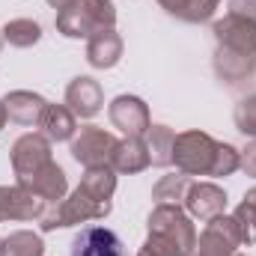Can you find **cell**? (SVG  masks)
<instances>
[{
    "instance_id": "cell-1",
    "label": "cell",
    "mask_w": 256,
    "mask_h": 256,
    "mask_svg": "<svg viewBox=\"0 0 256 256\" xmlns=\"http://www.w3.org/2000/svg\"><path fill=\"white\" fill-rule=\"evenodd\" d=\"M110 208H114V202L96 200V196H90L86 191L74 188L60 202H48L45 214L39 218V230L42 232H54V230L78 226V224H86V220H102V218L110 214Z\"/></svg>"
},
{
    "instance_id": "cell-2",
    "label": "cell",
    "mask_w": 256,
    "mask_h": 256,
    "mask_svg": "<svg viewBox=\"0 0 256 256\" xmlns=\"http://www.w3.org/2000/svg\"><path fill=\"white\" fill-rule=\"evenodd\" d=\"M54 24L66 39H90L96 30L116 24V6L114 0H78L57 12Z\"/></svg>"
},
{
    "instance_id": "cell-3",
    "label": "cell",
    "mask_w": 256,
    "mask_h": 256,
    "mask_svg": "<svg viewBox=\"0 0 256 256\" xmlns=\"http://www.w3.org/2000/svg\"><path fill=\"white\" fill-rule=\"evenodd\" d=\"M146 236H158L179 248L182 256H191L196 250V230L191 214L182 206H155L146 220Z\"/></svg>"
},
{
    "instance_id": "cell-4",
    "label": "cell",
    "mask_w": 256,
    "mask_h": 256,
    "mask_svg": "<svg viewBox=\"0 0 256 256\" xmlns=\"http://www.w3.org/2000/svg\"><path fill=\"white\" fill-rule=\"evenodd\" d=\"M218 158V140L200 128L176 134V146H173V164L179 173L185 176H212Z\"/></svg>"
},
{
    "instance_id": "cell-5",
    "label": "cell",
    "mask_w": 256,
    "mask_h": 256,
    "mask_svg": "<svg viewBox=\"0 0 256 256\" xmlns=\"http://www.w3.org/2000/svg\"><path fill=\"white\" fill-rule=\"evenodd\" d=\"M9 161H12L15 179H18V182H27V179L36 176L45 164L54 161V155H51V140H48L45 134L27 131V134H21V137L12 143Z\"/></svg>"
},
{
    "instance_id": "cell-6",
    "label": "cell",
    "mask_w": 256,
    "mask_h": 256,
    "mask_svg": "<svg viewBox=\"0 0 256 256\" xmlns=\"http://www.w3.org/2000/svg\"><path fill=\"white\" fill-rule=\"evenodd\" d=\"M116 137L102 126H84L72 137V158L84 167H98V164H110L114 149H116Z\"/></svg>"
},
{
    "instance_id": "cell-7",
    "label": "cell",
    "mask_w": 256,
    "mask_h": 256,
    "mask_svg": "<svg viewBox=\"0 0 256 256\" xmlns=\"http://www.w3.org/2000/svg\"><path fill=\"white\" fill-rule=\"evenodd\" d=\"M242 248V232L232 220V214H218L206 220V230L196 236V256H232Z\"/></svg>"
},
{
    "instance_id": "cell-8",
    "label": "cell",
    "mask_w": 256,
    "mask_h": 256,
    "mask_svg": "<svg viewBox=\"0 0 256 256\" xmlns=\"http://www.w3.org/2000/svg\"><path fill=\"white\" fill-rule=\"evenodd\" d=\"M212 36L218 42V48H230V51H242V54H256V21L226 12L220 21L212 24Z\"/></svg>"
},
{
    "instance_id": "cell-9",
    "label": "cell",
    "mask_w": 256,
    "mask_h": 256,
    "mask_svg": "<svg viewBox=\"0 0 256 256\" xmlns=\"http://www.w3.org/2000/svg\"><path fill=\"white\" fill-rule=\"evenodd\" d=\"M108 116H110L114 128H120L126 137H143L149 131V126H152L149 108L137 96H116L108 104Z\"/></svg>"
},
{
    "instance_id": "cell-10",
    "label": "cell",
    "mask_w": 256,
    "mask_h": 256,
    "mask_svg": "<svg viewBox=\"0 0 256 256\" xmlns=\"http://www.w3.org/2000/svg\"><path fill=\"white\" fill-rule=\"evenodd\" d=\"M48 202L24 185H0V224L3 220H39Z\"/></svg>"
},
{
    "instance_id": "cell-11",
    "label": "cell",
    "mask_w": 256,
    "mask_h": 256,
    "mask_svg": "<svg viewBox=\"0 0 256 256\" xmlns=\"http://www.w3.org/2000/svg\"><path fill=\"white\" fill-rule=\"evenodd\" d=\"M214 74L226 84V86H244L256 80V54H242V51H230V48H214Z\"/></svg>"
},
{
    "instance_id": "cell-12",
    "label": "cell",
    "mask_w": 256,
    "mask_h": 256,
    "mask_svg": "<svg viewBox=\"0 0 256 256\" xmlns=\"http://www.w3.org/2000/svg\"><path fill=\"white\" fill-rule=\"evenodd\" d=\"M66 108L78 116V120H92L102 108H104V92L102 84L90 74H78L68 86H66Z\"/></svg>"
},
{
    "instance_id": "cell-13",
    "label": "cell",
    "mask_w": 256,
    "mask_h": 256,
    "mask_svg": "<svg viewBox=\"0 0 256 256\" xmlns=\"http://www.w3.org/2000/svg\"><path fill=\"white\" fill-rule=\"evenodd\" d=\"M182 206L194 220H212L226 212V191L214 182H191Z\"/></svg>"
},
{
    "instance_id": "cell-14",
    "label": "cell",
    "mask_w": 256,
    "mask_h": 256,
    "mask_svg": "<svg viewBox=\"0 0 256 256\" xmlns=\"http://www.w3.org/2000/svg\"><path fill=\"white\" fill-rule=\"evenodd\" d=\"M72 256H126V248L108 226H86L74 236Z\"/></svg>"
},
{
    "instance_id": "cell-15",
    "label": "cell",
    "mask_w": 256,
    "mask_h": 256,
    "mask_svg": "<svg viewBox=\"0 0 256 256\" xmlns=\"http://www.w3.org/2000/svg\"><path fill=\"white\" fill-rule=\"evenodd\" d=\"M122 36L114 30V27H104V30H96L90 39H86V63L92 68H114V66L122 60Z\"/></svg>"
},
{
    "instance_id": "cell-16",
    "label": "cell",
    "mask_w": 256,
    "mask_h": 256,
    "mask_svg": "<svg viewBox=\"0 0 256 256\" xmlns=\"http://www.w3.org/2000/svg\"><path fill=\"white\" fill-rule=\"evenodd\" d=\"M3 104H6L9 120L18 122V126H24V128L39 126V122H42V114H45V108H48V102H45L39 92H30V90H12V92L3 98Z\"/></svg>"
},
{
    "instance_id": "cell-17",
    "label": "cell",
    "mask_w": 256,
    "mask_h": 256,
    "mask_svg": "<svg viewBox=\"0 0 256 256\" xmlns=\"http://www.w3.org/2000/svg\"><path fill=\"white\" fill-rule=\"evenodd\" d=\"M15 185L30 188L36 196H42L45 202H60L66 194H68V179H66V170L57 164V161L45 164L36 176H30L27 182H15Z\"/></svg>"
},
{
    "instance_id": "cell-18",
    "label": "cell",
    "mask_w": 256,
    "mask_h": 256,
    "mask_svg": "<svg viewBox=\"0 0 256 256\" xmlns=\"http://www.w3.org/2000/svg\"><path fill=\"white\" fill-rule=\"evenodd\" d=\"M110 167L116 173H143L146 167H152L149 161V146H146V137H126L116 143L114 149V158H110Z\"/></svg>"
},
{
    "instance_id": "cell-19",
    "label": "cell",
    "mask_w": 256,
    "mask_h": 256,
    "mask_svg": "<svg viewBox=\"0 0 256 256\" xmlns=\"http://www.w3.org/2000/svg\"><path fill=\"white\" fill-rule=\"evenodd\" d=\"M39 128L51 143H66V140H72L78 134V116L66 104H48L45 114H42Z\"/></svg>"
},
{
    "instance_id": "cell-20",
    "label": "cell",
    "mask_w": 256,
    "mask_h": 256,
    "mask_svg": "<svg viewBox=\"0 0 256 256\" xmlns=\"http://www.w3.org/2000/svg\"><path fill=\"white\" fill-rule=\"evenodd\" d=\"M167 15L188 21V24H202L214 15V9L220 6V0H155Z\"/></svg>"
},
{
    "instance_id": "cell-21",
    "label": "cell",
    "mask_w": 256,
    "mask_h": 256,
    "mask_svg": "<svg viewBox=\"0 0 256 256\" xmlns=\"http://www.w3.org/2000/svg\"><path fill=\"white\" fill-rule=\"evenodd\" d=\"M80 191H86L96 200H104L110 202L114 200V191H116V170L110 164H98V167H86L84 176H80Z\"/></svg>"
},
{
    "instance_id": "cell-22",
    "label": "cell",
    "mask_w": 256,
    "mask_h": 256,
    "mask_svg": "<svg viewBox=\"0 0 256 256\" xmlns=\"http://www.w3.org/2000/svg\"><path fill=\"white\" fill-rule=\"evenodd\" d=\"M149 146V161L152 167H170L173 164V146H176V131L170 126H149L143 134Z\"/></svg>"
},
{
    "instance_id": "cell-23",
    "label": "cell",
    "mask_w": 256,
    "mask_h": 256,
    "mask_svg": "<svg viewBox=\"0 0 256 256\" xmlns=\"http://www.w3.org/2000/svg\"><path fill=\"white\" fill-rule=\"evenodd\" d=\"M3 256H45V242L33 230H15L3 238Z\"/></svg>"
},
{
    "instance_id": "cell-24",
    "label": "cell",
    "mask_w": 256,
    "mask_h": 256,
    "mask_svg": "<svg viewBox=\"0 0 256 256\" xmlns=\"http://www.w3.org/2000/svg\"><path fill=\"white\" fill-rule=\"evenodd\" d=\"M3 39H6L12 48H33V45L42 39V27H39V21H33V18H12V21H6V27H3Z\"/></svg>"
},
{
    "instance_id": "cell-25",
    "label": "cell",
    "mask_w": 256,
    "mask_h": 256,
    "mask_svg": "<svg viewBox=\"0 0 256 256\" xmlns=\"http://www.w3.org/2000/svg\"><path fill=\"white\" fill-rule=\"evenodd\" d=\"M188 185H191V176H185V173L164 176V179L152 188L155 206H182V202H185V194H188Z\"/></svg>"
},
{
    "instance_id": "cell-26",
    "label": "cell",
    "mask_w": 256,
    "mask_h": 256,
    "mask_svg": "<svg viewBox=\"0 0 256 256\" xmlns=\"http://www.w3.org/2000/svg\"><path fill=\"white\" fill-rule=\"evenodd\" d=\"M232 220L242 232V244H256V188H250L244 200L236 206Z\"/></svg>"
},
{
    "instance_id": "cell-27",
    "label": "cell",
    "mask_w": 256,
    "mask_h": 256,
    "mask_svg": "<svg viewBox=\"0 0 256 256\" xmlns=\"http://www.w3.org/2000/svg\"><path fill=\"white\" fill-rule=\"evenodd\" d=\"M242 167V152L230 143H218V158H214V167H212V176L214 179H226L232 176L236 170Z\"/></svg>"
},
{
    "instance_id": "cell-28",
    "label": "cell",
    "mask_w": 256,
    "mask_h": 256,
    "mask_svg": "<svg viewBox=\"0 0 256 256\" xmlns=\"http://www.w3.org/2000/svg\"><path fill=\"white\" fill-rule=\"evenodd\" d=\"M236 128L244 134V137H256V92L254 96H244L238 104H236Z\"/></svg>"
},
{
    "instance_id": "cell-29",
    "label": "cell",
    "mask_w": 256,
    "mask_h": 256,
    "mask_svg": "<svg viewBox=\"0 0 256 256\" xmlns=\"http://www.w3.org/2000/svg\"><path fill=\"white\" fill-rule=\"evenodd\" d=\"M238 170H244V176L256 179V137L242 149V167H238Z\"/></svg>"
},
{
    "instance_id": "cell-30",
    "label": "cell",
    "mask_w": 256,
    "mask_h": 256,
    "mask_svg": "<svg viewBox=\"0 0 256 256\" xmlns=\"http://www.w3.org/2000/svg\"><path fill=\"white\" fill-rule=\"evenodd\" d=\"M230 12L244 15V18H254L256 21V0H230Z\"/></svg>"
},
{
    "instance_id": "cell-31",
    "label": "cell",
    "mask_w": 256,
    "mask_h": 256,
    "mask_svg": "<svg viewBox=\"0 0 256 256\" xmlns=\"http://www.w3.org/2000/svg\"><path fill=\"white\" fill-rule=\"evenodd\" d=\"M48 3H51V6H54L57 12H60V9H66V6H72V3H78V0H48Z\"/></svg>"
},
{
    "instance_id": "cell-32",
    "label": "cell",
    "mask_w": 256,
    "mask_h": 256,
    "mask_svg": "<svg viewBox=\"0 0 256 256\" xmlns=\"http://www.w3.org/2000/svg\"><path fill=\"white\" fill-rule=\"evenodd\" d=\"M6 120H9V114H6V104L0 102V131H3V126H6Z\"/></svg>"
},
{
    "instance_id": "cell-33",
    "label": "cell",
    "mask_w": 256,
    "mask_h": 256,
    "mask_svg": "<svg viewBox=\"0 0 256 256\" xmlns=\"http://www.w3.org/2000/svg\"><path fill=\"white\" fill-rule=\"evenodd\" d=\"M137 256H152V254H149V250H143V248H140V254H137Z\"/></svg>"
},
{
    "instance_id": "cell-34",
    "label": "cell",
    "mask_w": 256,
    "mask_h": 256,
    "mask_svg": "<svg viewBox=\"0 0 256 256\" xmlns=\"http://www.w3.org/2000/svg\"><path fill=\"white\" fill-rule=\"evenodd\" d=\"M3 42H6V39H3V30H0V51H3Z\"/></svg>"
},
{
    "instance_id": "cell-35",
    "label": "cell",
    "mask_w": 256,
    "mask_h": 256,
    "mask_svg": "<svg viewBox=\"0 0 256 256\" xmlns=\"http://www.w3.org/2000/svg\"><path fill=\"white\" fill-rule=\"evenodd\" d=\"M0 256H3V238H0Z\"/></svg>"
},
{
    "instance_id": "cell-36",
    "label": "cell",
    "mask_w": 256,
    "mask_h": 256,
    "mask_svg": "<svg viewBox=\"0 0 256 256\" xmlns=\"http://www.w3.org/2000/svg\"><path fill=\"white\" fill-rule=\"evenodd\" d=\"M232 256H242V254H232Z\"/></svg>"
},
{
    "instance_id": "cell-37",
    "label": "cell",
    "mask_w": 256,
    "mask_h": 256,
    "mask_svg": "<svg viewBox=\"0 0 256 256\" xmlns=\"http://www.w3.org/2000/svg\"><path fill=\"white\" fill-rule=\"evenodd\" d=\"M191 256H196V254H191Z\"/></svg>"
}]
</instances>
